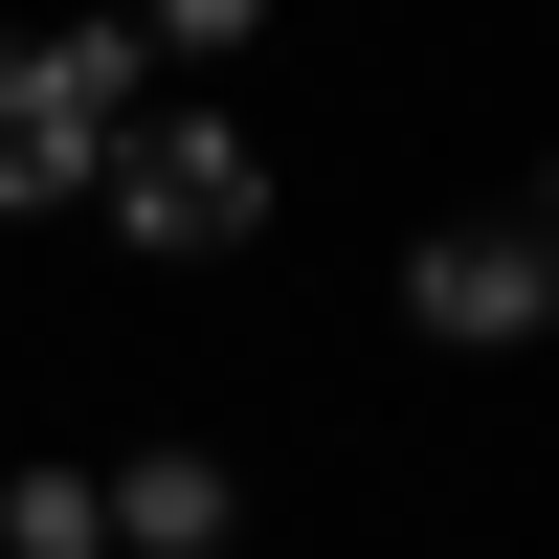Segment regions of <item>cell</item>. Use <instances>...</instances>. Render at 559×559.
I'll use <instances>...</instances> for the list:
<instances>
[{"instance_id":"obj_1","label":"cell","mask_w":559,"mask_h":559,"mask_svg":"<svg viewBox=\"0 0 559 559\" xmlns=\"http://www.w3.org/2000/svg\"><path fill=\"white\" fill-rule=\"evenodd\" d=\"M134 134V23H23L0 45V224L90 202V157Z\"/></svg>"},{"instance_id":"obj_2","label":"cell","mask_w":559,"mask_h":559,"mask_svg":"<svg viewBox=\"0 0 559 559\" xmlns=\"http://www.w3.org/2000/svg\"><path fill=\"white\" fill-rule=\"evenodd\" d=\"M90 202H112V247H134V269H224V247L269 224V157H247L224 112H134L112 157H90Z\"/></svg>"},{"instance_id":"obj_3","label":"cell","mask_w":559,"mask_h":559,"mask_svg":"<svg viewBox=\"0 0 559 559\" xmlns=\"http://www.w3.org/2000/svg\"><path fill=\"white\" fill-rule=\"evenodd\" d=\"M537 292H559V247H537L515 202H492V224H426V247H403V313H426L448 358H515V336H537Z\"/></svg>"},{"instance_id":"obj_4","label":"cell","mask_w":559,"mask_h":559,"mask_svg":"<svg viewBox=\"0 0 559 559\" xmlns=\"http://www.w3.org/2000/svg\"><path fill=\"white\" fill-rule=\"evenodd\" d=\"M90 537L112 559H224L247 492H224V448H134V471H90Z\"/></svg>"},{"instance_id":"obj_5","label":"cell","mask_w":559,"mask_h":559,"mask_svg":"<svg viewBox=\"0 0 559 559\" xmlns=\"http://www.w3.org/2000/svg\"><path fill=\"white\" fill-rule=\"evenodd\" d=\"M0 559H112V537H90V471H23V492H0Z\"/></svg>"},{"instance_id":"obj_6","label":"cell","mask_w":559,"mask_h":559,"mask_svg":"<svg viewBox=\"0 0 559 559\" xmlns=\"http://www.w3.org/2000/svg\"><path fill=\"white\" fill-rule=\"evenodd\" d=\"M269 0H134V45H247Z\"/></svg>"}]
</instances>
